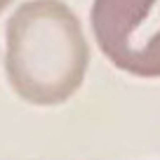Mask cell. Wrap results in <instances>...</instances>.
Returning <instances> with one entry per match:
<instances>
[{
	"mask_svg": "<svg viewBox=\"0 0 160 160\" xmlns=\"http://www.w3.org/2000/svg\"><path fill=\"white\" fill-rule=\"evenodd\" d=\"M90 45L80 19L61 0H28L12 12L5 33V73L19 99L57 106L80 90Z\"/></svg>",
	"mask_w": 160,
	"mask_h": 160,
	"instance_id": "6da1fadb",
	"label": "cell"
},
{
	"mask_svg": "<svg viewBox=\"0 0 160 160\" xmlns=\"http://www.w3.org/2000/svg\"><path fill=\"white\" fill-rule=\"evenodd\" d=\"M90 26L115 68L137 78H160V0H94Z\"/></svg>",
	"mask_w": 160,
	"mask_h": 160,
	"instance_id": "7a4b0ae2",
	"label": "cell"
},
{
	"mask_svg": "<svg viewBox=\"0 0 160 160\" xmlns=\"http://www.w3.org/2000/svg\"><path fill=\"white\" fill-rule=\"evenodd\" d=\"M10 2H12V0H0V12L5 10V7H10Z\"/></svg>",
	"mask_w": 160,
	"mask_h": 160,
	"instance_id": "3957f363",
	"label": "cell"
}]
</instances>
